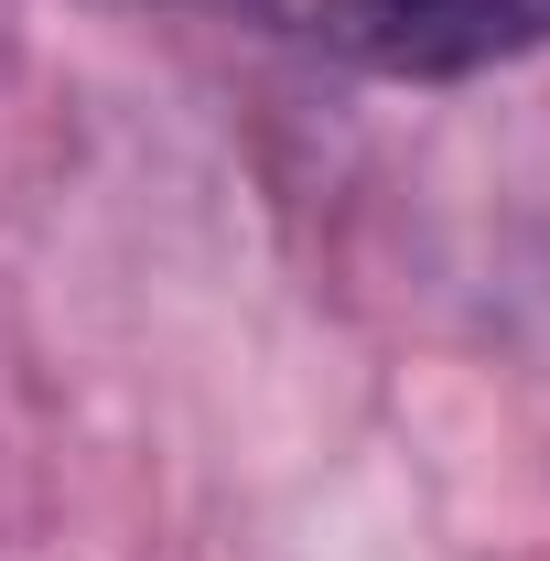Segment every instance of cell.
<instances>
[{"label": "cell", "instance_id": "6da1fadb", "mask_svg": "<svg viewBox=\"0 0 550 561\" xmlns=\"http://www.w3.org/2000/svg\"><path fill=\"white\" fill-rule=\"evenodd\" d=\"M313 22L378 76H485L550 44V0H313Z\"/></svg>", "mask_w": 550, "mask_h": 561}]
</instances>
